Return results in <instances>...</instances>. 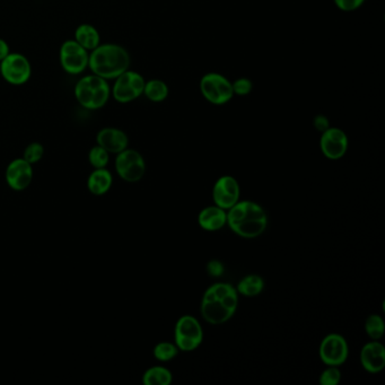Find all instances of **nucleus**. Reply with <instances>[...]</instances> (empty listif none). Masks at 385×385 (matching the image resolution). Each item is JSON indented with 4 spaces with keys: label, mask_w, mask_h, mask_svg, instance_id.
Returning <instances> with one entry per match:
<instances>
[{
    "label": "nucleus",
    "mask_w": 385,
    "mask_h": 385,
    "mask_svg": "<svg viewBox=\"0 0 385 385\" xmlns=\"http://www.w3.org/2000/svg\"><path fill=\"white\" fill-rule=\"evenodd\" d=\"M239 304L237 288L226 283L214 284L204 292L200 312L204 321L214 326L227 322L235 314Z\"/></svg>",
    "instance_id": "f257e3e1"
},
{
    "label": "nucleus",
    "mask_w": 385,
    "mask_h": 385,
    "mask_svg": "<svg viewBox=\"0 0 385 385\" xmlns=\"http://www.w3.org/2000/svg\"><path fill=\"white\" fill-rule=\"evenodd\" d=\"M227 225L239 237L255 239L266 231L268 216L257 202L243 200L228 209Z\"/></svg>",
    "instance_id": "f03ea898"
},
{
    "label": "nucleus",
    "mask_w": 385,
    "mask_h": 385,
    "mask_svg": "<svg viewBox=\"0 0 385 385\" xmlns=\"http://www.w3.org/2000/svg\"><path fill=\"white\" fill-rule=\"evenodd\" d=\"M130 62L126 48L117 43H101L90 52L88 68L101 78L114 80L129 69Z\"/></svg>",
    "instance_id": "7ed1b4c3"
},
{
    "label": "nucleus",
    "mask_w": 385,
    "mask_h": 385,
    "mask_svg": "<svg viewBox=\"0 0 385 385\" xmlns=\"http://www.w3.org/2000/svg\"><path fill=\"white\" fill-rule=\"evenodd\" d=\"M74 94L77 102L86 110H99L106 105L111 97V86L108 80L94 74L78 79Z\"/></svg>",
    "instance_id": "20e7f679"
},
{
    "label": "nucleus",
    "mask_w": 385,
    "mask_h": 385,
    "mask_svg": "<svg viewBox=\"0 0 385 385\" xmlns=\"http://www.w3.org/2000/svg\"><path fill=\"white\" fill-rule=\"evenodd\" d=\"M174 340L181 351L190 353L198 349L204 340L202 324L192 315H183L175 324Z\"/></svg>",
    "instance_id": "39448f33"
},
{
    "label": "nucleus",
    "mask_w": 385,
    "mask_h": 385,
    "mask_svg": "<svg viewBox=\"0 0 385 385\" xmlns=\"http://www.w3.org/2000/svg\"><path fill=\"white\" fill-rule=\"evenodd\" d=\"M145 83L146 80L139 73L128 69L114 79L111 97L121 104L132 102L143 95Z\"/></svg>",
    "instance_id": "423d86ee"
},
{
    "label": "nucleus",
    "mask_w": 385,
    "mask_h": 385,
    "mask_svg": "<svg viewBox=\"0 0 385 385\" xmlns=\"http://www.w3.org/2000/svg\"><path fill=\"white\" fill-rule=\"evenodd\" d=\"M200 92L206 101L214 105H224L233 99L232 83L218 73H208L200 80Z\"/></svg>",
    "instance_id": "0eeeda50"
},
{
    "label": "nucleus",
    "mask_w": 385,
    "mask_h": 385,
    "mask_svg": "<svg viewBox=\"0 0 385 385\" xmlns=\"http://www.w3.org/2000/svg\"><path fill=\"white\" fill-rule=\"evenodd\" d=\"M114 167L120 178L129 183L140 181L146 172L143 155L134 149L127 148L117 154Z\"/></svg>",
    "instance_id": "6e6552de"
},
{
    "label": "nucleus",
    "mask_w": 385,
    "mask_h": 385,
    "mask_svg": "<svg viewBox=\"0 0 385 385\" xmlns=\"http://www.w3.org/2000/svg\"><path fill=\"white\" fill-rule=\"evenodd\" d=\"M0 74L5 82L14 86L27 84L32 76V66L27 57L18 52H10L0 62Z\"/></svg>",
    "instance_id": "1a4fd4ad"
},
{
    "label": "nucleus",
    "mask_w": 385,
    "mask_h": 385,
    "mask_svg": "<svg viewBox=\"0 0 385 385\" xmlns=\"http://www.w3.org/2000/svg\"><path fill=\"white\" fill-rule=\"evenodd\" d=\"M59 62L62 69L69 75H80L88 68L90 51L75 40H67L59 50Z\"/></svg>",
    "instance_id": "9d476101"
},
{
    "label": "nucleus",
    "mask_w": 385,
    "mask_h": 385,
    "mask_svg": "<svg viewBox=\"0 0 385 385\" xmlns=\"http://www.w3.org/2000/svg\"><path fill=\"white\" fill-rule=\"evenodd\" d=\"M349 347L347 340L339 333H330L322 340L318 356L328 366H340L347 360Z\"/></svg>",
    "instance_id": "9b49d317"
},
{
    "label": "nucleus",
    "mask_w": 385,
    "mask_h": 385,
    "mask_svg": "<svg viewBox=\"0 0 385 385\" xmlns=\"http://www.w3.org/2000/svg\"><path fill=\"white\" fill-rule=\"evenodd\" d=\"M347 134H344V130L335 127H330L328 130L322 132L321 139H320V148L322 154L329 160L337 161L344 158L348 150Z\"/></svg>",
    "instance_id": "f8f14e48"
},
{
    "label": "nucleus",
    "mask_w": 385,
    "mask_h": 385,
    "mask_svg": "<svg viewBox=\"0 0 385 385\" xmlns=\"http://www.w3.org/2000/svg\"><path fill=\"white\" fill-rule=\"evenodd\" d=\"M241 188L237 178L231 175H224L217 180L214 186V202L218 207L228 210L239 202Z\"/></svg>",
    "instance_id": "ddd939ff"
},
{
    "label": "nucleus",
    "mask_w": 385,
    "mask_h": 385,
    "mask_svg": "<svg viewBox=\"0 0 385 385\" xmlns=\"http://www.w3.org/2000/svg\"><path fill=\"white\" fill-rule=\"evenodd\" d=\"M5 178L10 189L15 191L27 190L33 180L32 164L25 161L23 158H16L8 164Z\"/></svg>",
    "instance_id": "4468645a"
},
{
    "label": "nucleus",
    "mask_w": 385,
    "mask_h": 385,
    "mask_svg": "<svg viewBox=\"0 0 385 385\" xmlns=\"http://www.w3.org/2000/svg\"><path fill=\"white\" fill-rule=\"evenodd\" d=\"M97 145L103 147L110 154L117 155L128 148L129 138L121 129L106 127L97 132Z\"/></svg>",
    "instance_id": "2eb2a0df"
},
{
    "label": "nucleus",
    "mask_w": 385,
    "mask_h": 385,
    "mask_svg": "<svg viewBox=\"0 0 385 385\" xmlns=\"http://www.w3.org/2000/svg\"><path fill=\"white\" fill-rule=\"evenodd\" d=\"M360 363L368 373H379L385 368V348L379 340L364 344L360 351Z\"/></svg>",
    "instance_id": "dca6fc26"
},
{
    "label": "nucleus",
    "mask_w": 385,
    "mask_h": 385,
    "mask_svg": "<svg viewBox=\"0 0 385 385\" xmlns=\"http://www.w3.org/2000/svg\"><path fill=\"white\" fill-rule=\"evenodd\" d=\"M198 223L204 231L216 232L227 224L226 210L218 206H209L202 209L199 214Z\"/></svg>",
    "instance_id": "f3484780"
},
{
    "label": "nucleus",
    "mask_w": 385,
    "mask_h": 385,
    "mask_svg": "<svg viewBox=\"0 0 385 385\" xmlns=\"http://www.w3.org/2000/svg\"><path fill=\"white\" fill-rule=\"evenodd\" d=\"M113 176L105 169H95L88 178V189L94 196H103L111 189Z\"/></svg>",
    "instance_id": "a211bd4d"
},
{
    "label": "nucleus",
    "mask_w": 385,
    "mask_h": 385,
    "mask_svg": "<svg viewBox=\"0 0 385 385\" xmlns=\"http://www.w3.org/2000/svg\"><path fill=\"white\" fill-rule=\"evenodd\" d=\"M74 40L91 52L101 44V34L91 24H80L75 31Z\"/></svg>",
    "instance_id": "6ab92c4d"
},
{
    "label": "nucleus",
    "mask_w": 385,
    "mask_h": 385,
    "mask_svg": "<svg viewBox=\"0 0 385 385\" xmlns=\"http://www.w3.org/2000/svg\"><path fill=\"white\" fill-rule=\"evenodd\" d=\"M265 281L259 274H248L237 284V290L244 298H255L262 293Z\"/></svg>",
    "instance_id": "aec40b11"
},
{
    "label": "nucleus",
    "mask_w": 385,
    "mask_h": 385,
    "mask_svg": "<svg viewBox=\"0 0 385 385\" xmlns=\"http://www.w3.org/2000/svg\"><path fill=\"white\" fill-rule=\"evenodd\" d=\"M169 86L161 79H150L145 83L144 95L154 103H161L169 97Z\"/></svg>",
    "instance_id": "412c9836"
},
{
    "label": "nucleus",
    "mask_w": 385,
    "mask_h": 385,
    "mask_svg": "<svg viewBox=\"0 0 385 385\" xmlns=\"http://www.w3.org/2000/svg\"><path fill=\"white\" fill-rule=\"evenodd\" d=\"M172 381V373L162 366L148 368L143 377V383L145 385H169Z\"/></svg>",
    "instance_id": "4be33fe9"
},
{
    "label": "nucleus",
    "mask_w": 385,
    "mask_h": 385,
    "mask_svg": "<svg viewBox=\"0 0 385 385\" xmlns=\"http://www.w3.org/2000/svg\"><path fill=\"white\" fill-rule=\"evenodd\" d=\"M384 321L377 314L370 315L365 321V332L372 340H379L384 336Z\"/></svg>",
    "instance_id": "5701e85b"
},
{
    "label": "nucleus",
    "mask_w": 385,
    "mask_h": 385,
    "mask_svg": "<svg viewBox=\"0 0 385 385\" xmlns=\"http://www.w3.org/2000/svg\"><path fill=\"white\" fill-rule=\"evenodd\" d=\"M178 348L176 344L171 342H160L154 348L155 358L160 362H169L178 356Z\"/></svg>",
    "instance_id": "b1692460"
},
{
    "label": "nucleus",
    "mask_w": 385,
    "mask_h": 385,
    "mask_svg": "<svg viewBox=\"0 0 385 385\" xmlns=\"http://www.w3.org/2000/svg\"><path fill=\"white\" fill-rule=\"evenodd\" d=\"M88 162L94 169H105L110 162V153L106 152L103 147L97 145L92 147L88 153Z\"/></svg>",
    "instance_id": "393cba45"
},
{
    "label": "nucleus",
    "mask_w": 385,
    "mask_h": 385,
    "mask_svg": "<svg viewBox=\"0 0 385 385\" xmlns=\"http://www.w3.org/2000/svg\"><path fill=\"white\" fill-rule=\"evenodd\" d=\"M44 156V147L42 144L34 141L29 144L24 150L23 158L29 164H36L41 161Z\"/></svg>",
    "instance_id": "a878e982"
},
{
    "label": "nucleus",
    "mask_w": 385,
    "mask_h": 385,
    "mask_svg": "<svg viewBox=\"0 0 385 385\" xmlns=\"http://www.w3.org/2000/svg\"><path fill=\"white\" fill-rule=\"evenodd\" d=\"M342 379V372L338 366H329L322 372L318 379V382L321 385H337Z\"/></svg>",
    "instance_id": "bb28decb"
},
{
    "label": "nucleus",
    "mask_w": 385,
    "mask_h": 385,
    "mask_svg": "<svg viewBox=\"0 0 385 385\" xmlns=\"http://www.w3.org/2000/svg\"><path fill=\"white\" fill-rule=\"evenodd\" d=\"M232 88H233L234 95L246 97L251 93L253 84H252L251 79L242 77V78L237 79L235 82L232 83Z\"/></svg>",
    "instance_id": "cd10ccee"
},
{
    "label": "nucleus",
    "mask_w": 385,
    "mask_h": 385,
    "mask_svg": "<svg viewBox=\"0 0 385 385\" xmlns=\"http://www.w3.org/2000/svg\"><path fill=\"white\" fill-rule=\"evenodd\" d=\"M342 12H355L364 5L365 0H333Z\"/></svg>",
    "instance_id": "c85d7f7f"
},
{
    "label": "nucleus",
    "mask_w": 385,
    "mask_h": 385,
    "mask_svg": "<svg viewBox=\"0 0 385 385\" xmlns=\"http://www.w3.org/2000/svg\"><path fill=\"white\" fill-rule=\"evenodd\" d=\"M207 272L211 277H220L224 274V265L218 260H211L208 263Z\"/></svg>",
    "instance_id": "c756f323"
},
{
    "label": "nucleus",
    "mask_w": 385,
    "mask_h": 385,
    "mask_svg": "<svg viewBox=\"0 0 385 385\" xmlns=\"http://www.w3.org/2000/svg\"><path fill=\"white\" fill-rule=\"evenodd\" d=\"M313 125H314L315 129H316L318 132H321V134L330 128L329 119H328L326 115H323V114H318V115H316L314 120H313Z\"/></svg>",
    "instance_id": "7c9ffc66"
},
{
    "label": "nucleus",
    "mask_w": 385,
    "mask_h": 385,
    "mask_svg": "<svg viewBox=\"0 0 385 385\" xmlns=\"http://www.w3.org/2000/svg\"><path fill=\"white\" fill-rule=\"evenodd\" d=\"M9 53H10V49H9L8 43L4 38H0V62H3Z\"/></svg>",
    "instance_id": "2f4dec72"
}]
</instances>
